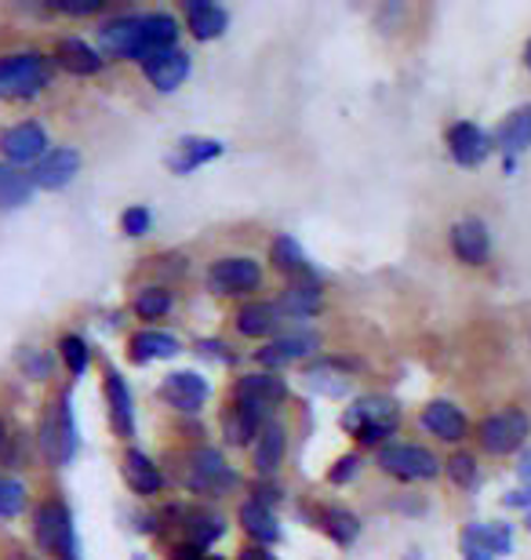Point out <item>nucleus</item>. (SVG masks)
<instances>
[{
    "label": "nucleus",
    "instance_id": "obj_1",
    "mask_svg": "<svg viewBox=\"0 0 531 560\" xmlns=\"http://www.w3.org/2000/svg\"><path fill=\"white\" fill-rule=\"evenodd\" d=\"M528 441H531V411L521 405L492 411V416H484L477 422V444H481V452L492 458L521 455Z\"/></svg>",
    "mask_w": 531,
    "mask_h": 560
},
{
    "label": "nucleus",
    "instance_id": "obj_2",
    "mask_svg": "<svg viewBox=\"0 0 531 560\" xmlns=\"http://www.w3.org/2000/svg\"><path fill=\"white\" fill-rule=\"evenodd\" d=\"M343 430L349 436H357L360 444H386V436L401 430V405L382 394L357 397L343 411Z\"/></svg>",
    "mask_w": 531,
    "mask_h": 560
},
{
    "label": "nucleus",
    "instance_id": "obj_3",
    "mask_svg": "<svg viewBox=\"0 0 531 560\" xmlns=\"http://www.w3.org/2000/svg\"><path fill=\"white\" fill-rule=\"evenodd\" d=\"M51 81V62L41 51L0 55V98H37Z\"/></svg>",
    "mask_w": 531,
    "mask_h": 560
},
{
    "label": "nucleus",
    "instance_id": "obj_4",
    "mask_svg": "<svg viewBox=\"0 0 531 560\" xmlns=\"http://www.w3.org/2000/svg\"><path fill=\"white\" fill-rule=\"evenodd\" d=\"M379 469L393 480H404V485H426V480H437L445 474V463L423 444H382L379 447Z\"/></svg>",
    "mask_w": 531,
    "mask_h": 560
},
{
    "label": "nucleus",
    "instance_id": "obj_5",
    "mask_svg": "<svg viewBox=\"0 0 531 560\" xmlns=\"http://www.w3.org/2000/svg\"><path fill=\"white\" fill-rule=\"evenodd\" d=\"M41 452L51 466H66L77 455V425H73V408L70 394H62L59 400H51L48 411L41 419Z\"/></svg>",
    "mask_w": 531,
    "mask_h": 560
},
{
    "label": "nucleus",
    "instance_id": "obj_6",
    "mask_svg": "<svg viewBox=\"0 0 531 560\" xmlns=\"http://www.w3.org/2000/svg\"><path fill=\"white\" fill-rule=\"evenodd\" d=\"M178 480L197 491V495H222L236 485V474L226 466V458L215 452V447H197L194 455H186L183 469H178Z\"/></svg>",
    "mask_w": 531,
    "mask_h": 560
},
{
    "label": "nucleus",
    "instance_id": "obj_7",
    "mask_svg": "<svg viewBox=\"0 0 531 560\" xmlns=\"http://www.w3.org/2000/svg\"><path fill=\"white\" fill-rule=\"evenodd\" d=\"M448 248H451V255H455L462 266H473V270H477V266H488L492 252H495L488 222L477 219V215L455 219L448 226Z\"/></svg>",
    "mask_w": 531,
    "mask_h": 560
},
{
    "label": "nucleus",
    "instance_id": "obj_8",
    "mask_svg": "<svg viewBox=\"0 0 531 560\" xmlns=\"http://www.w3.org/2000/svg\"><path fill=\"white\" fill-rule=\"evenodd\" d=\"M445 145H448L451 161L473 172V167L488 164V156L495 153V136L484 131L481 125H473V120H455V125H448L445 131Z\"/></svg>",
    "mask_w": 531,
    "mask_h": 560
},
{
    "label": "nucleus",
    "instance_id": "obj_9",
    "mask_svg": "<svg viewBox=\"0 0 531 560\" xmlns=\"http://www.w3.org/2000/svg\"><path fill=\"white\" fill-rule=\"evenodd\" d=\"M33 539L44 553H55V557H66L77 550V539H73V517L66 510V502H44L33 517Z\"/></svg>",
    "mask_w": 531,
    "mask_h": 560
},
{
    "label": "nucleus",
    "instance_id": "obj_10",
    "mask_svg": "<svg viewBox=\"0 0 531 560\" xmlns=\"http://www.w3.org/2000/svg\"><path fill=\"white\" fill-rule=\"evenodd\" d=\"M0 153L11 167H37L44 156H48V131H44L37 120H22V125L8 128L0 136Z\"/></svg>",
    "mask_w": 531,
    "mask_h": 560
},
{
    "label": "nucleus",
    "instance_id": "obj_11",
    "mask_svg": "<svg viewBox=\"0 0 531 560\" xmlns=\"http://www.w3.org/2000/svg\"><path fill=\"white\" fill-rule=\"evenodd\" d=\"M285 397H288V386L280 383L277 375H269V372L244 375L241 383H236V389H233V405L244 408L247 416H255L258 422H263L269 416V408L280 405Z\"/></svg>",
    "mask_w": 531,
    "mask_h": 560
},
{
    "label": "nucleus",
    "instance_id": "obj_12",
    "mask_svg": "<svg viewBox=\"0 0 531 560\" xmlns=\"http://www.w3.org/2000/svg\"><path fill=\"white\" fill-rule=\"evenodd\" d=\"M459 546L462 553L473 557H510L513 553V524H503V521H477V524H466L459 535Z\"/></svg>",
    "mask_w": 531,
    "mask_h": 560
},
{
    "label": "nucleus",
    "instance_id": "obj_13",
    "mask_svg": "<svg viewBox=\"0 0 531 560\" xmlns=\"http://www.w3.org/2000/svg\"><path fill=\"white\" fill-rule=\"evenodd\" d=\"M419 425L429 436H437L440 444H462L470 436L466 411H462L455 400H445V397L429 400V405L423 408V416H419Z\"/></svg>",
    "mask_w": 531,
    "mask_h": 560
},
{
    "label": "nucleus",
    "instance_id": "obj_14",
    "mask_svg": "<svg viewBox=\"0 0 531 560\" xmlns=\"http://www.w3.org/2000/svg\"><path fill=\"white\" fill-rule=\"evenodd\" d=\"M263 284V266L255 259H219L208 270V288L215 295H247Z\"/></svg>",
    "mask_w": 531,
    "mask_h": 560
},
{
    "label": "nucleus",
    "instance_id": "obj_15",
    "mask_svg": "<svg viewBox=\"0 0 531 560\" xmlns=\"http://www.w3.org/2000/svg\"><path fill=\"white\" fill-rule=\"evenodd\" d=\"M178 40V22L175 15L168 11H153V15H142V26H139V40H135V51L131 59L135 62H146L161 51H172Z\"/></svg>",
    "mask_w": 531,
    "mask_h": 560
},
{
    "label": "nucleus",
    "instance_id": "obj_16",
    "mask_svg": "<svg viewBox=\"0 0 531 560\" xmlns=\"http://www.w3.org/2000/svg\"><path fill=\"white\" fill-rule=\"evenodd\" d=\"M492 136H495V153H503V161H521L531 150V103L510 109Z\"/></svg>",
    "mask_w": 531,
    "mask_h": 560
},
{
    "label": "nucleus",
    "instance_id": "obj_17",
    "mask_svg": "<svg viewBox=\"0 0 531 560\" xmlns=\"http://www.w3.org/2000/svg\"><path fill=\"white\" fill-rule=\"evenodd\" d=\"M77 172H81V153L70 150V145H55V150H48V156L33 167L30 178L37 189H66L77 178Z\"/></svg>",
    "mask_w": 531,
    "mask_h": 560
},
{
    "label": "nucleus",
    "instance_id": "obj_18",
    "mask_svg": "<svg viewBox=\"0 0 531 560\" xmlns=\"http://www.w3.org/2000/svg\"><path fill=\"white\" fill-rule=\"evenodd\" d=\"M208 394H211L208 378H200L197 372H172L161 383V397L175 411H186V416H194V411L205 408Z\"/></svg>",
    "mask_w": 531,
    "mask_h": 560
},
{
    "label": "nucleus",
    "instance_id": "obj_19",
    "mask_svg": "<svg viewBox=\"0 0 531 560\" xmlns=\"http://www.w3.org/2000/svg\"><path fill=\"white\" fill-rule=\"evenodd\" d=\"M321 346L318 331H291V335H280L277 342H269L266 350H258V364L263 368H285V364H296L302 357H310L313 350Z\"/></svg>",
    "mask_w": 531,
    "mask_h": 560
},
{
    "label": "nucleus",
    "instance_id": "obj_20",
    "mask_svg": "<svg viewBox=\"0 0 531 560\" xmlns=\"http://www.w3.org/2000/svg\"><path fill=\"white\" fill-rule=\"evenodd\" d=\"M142 73L150 77V84L157 88V92H175V88L189 77V55L178 51V48L161 51V55H153V59L142 62Z\"/></svg>",
    "mask_w": 531,
    "mask_h": 560
},
{
    "label": "nucleus",
    "instance_id": "obj_21",
    "mask_svg": "<svg viewBox=\"0 0 531 560\" xmlns=\"http://www.w3.org/2000/svg\"><path fill=\"white\" fill-rule=\"evenodd\" d=\"M106 400H109V425L120 441H131L135 436V408H131V394L128 383H124L120 372H106Z\"/></svg>",
    "mask_w": 531,
    "mask_h": 560
},
{
    "label": "nucleus",
    "instance_id": "obj_22",
    "mask_svg": "<svg viewBox=\"0 0 531 560\" xmlns=\"http://www.w3.org/2000/svg\"><path fill=\"white\" fill-rule=\"evenodd\" d=\"M120 474H124V485H128L135 495H157V491L164 488V474L153 466L150 455L139 452V447H128V452H124Z\"/></svg>",
    "mask_w": 531,
    "mask_h": 560
},
{
    "label": "nucleus",
    "instance_id": "obj_23",
    "mask_svg": "<svg viewBox=\"0 0 531 560\" xmlns=\"http://www.w3.org/2000/svg\"><path fill=\"white\" fill-rule=\"evenodd\" d=\"M321 284L313 273H302L299 284H288L285 291H280V302L277 310L288 313V317H313V313L321 310Z\"/></svg>",
    "mask_w": 531,
    "mask_h": 560
},
{
    "label": "nucleus",
    "instance_id": "obj_24",
    "mask_svg": "<svg viewBox=\"0 0 531 560\" xmlns=\"http://www.w3.org/2000/svg\"><path fill=\"white\" fill-rule=\"evenodd\" d=\"M139 26H142V15H117L99 26V44L109 51V55H120V59H131L135 51V40H139Z\"/></svg>",
    "mask_w": 531,
    "mask_h": 560
},
{
    "label": "nucleus",
    "instance_id": "obj_25",
    "mask_svg": "<svg viewBox=\"0 0 531 560\" xmlns=\"http://www.w3.org/2000/svg\"><path fill=\"white\" fill-rule=\"evenodd\" d=\"M55 62L62 66L66 73H77V77H92L106 66V59L99 55L92 44H84L81 37H66L59 40V51H55Z\"/></svg>",
    "mask_w": 531,
    "mask_h": 560
},
{
    "label": "nucleus",
    "instance_id": "obj_26",
    "mask_svg": "<svg viewBox=\"0 0 531 560\" xmlns=\"http://www.w3.org/2000/svg\"><path fill=\"white\" fill-rule=\"evenodd\" d=\"M222 150L226 145L219 139H183L175 145V153L168 156V167H172L175 175H189V172H197L200 164L222 156Z\"/></svg>",
    "mask_w": 531,
    "mask_h": 560
},
{
    "label": "nucleus",
    "instance_id": "obj_27",
    "mask_svg": "<svg viewBox=\"0 0 531 560\" xmlns=\"http://www.w3.org/2000/svg\"><path fill=\"white\" fill-rule=\"evenodd\" d=\"M186 19H189V30H194L197 40L222 37V30L230 26V15H226V8L211 4V0H189V4H186Z\"/></svg>",
    "mask_w": 531,
    "mask_h": 560
},
{
    "label": "nucleus",
    "instance_id": "obj_28",
    "mask_svg": "<svg viewBox=\"0 0 531 560\" xmlns=\"http://www.w3.org/2000/svg\"><path fill=\"white\" fill-rule=\"evenodd\" d=\"M277 324H280V310L274 302H247V306H241V313H236V331H241L244 339H266Z\"/></svg>",
    "mask_w": 531,
    "mask_h": 560
},
{
    "label": "nucleus",
    "instance_id": "obj_29",
    "mask_svg": "<svg viewBox=\"0 0 531 560\" xmlns=\"http://www.w3.org/2000/svg\"><path fill=\"white\" fill-rule=\"evenodd\" d=\"M285 447H288L285 425L266 422L263 430H258V444H255V469H258V474H263V477L274 474V469L280 466V458H285Z\"/></svg>",
    "mask_w": 531,
    "mask_h": 560
},
{
    "label": "nucleus",
    "instance_id": "obj_30",
    "mask_svg": "<svg viewBox=\"0 0 531 560\" xmlns=\"http://www.w3.org/2000/svg\"><path fill=\"white\" fill-rule=\"evenodd\" d=\"M178 353V339L168 331H139L131 339V361L135 364H153V361H168V357Z\"/></svg>",
    "mask_w": 531,
    "mask_h": 560
},
{
    "label": "nucleus",
    "instance_id": "obj_31",
    "mask_svg": "<svg viewBox=\"0 0 531 560\" xmlns=\"http://www.w3.org/2000/svg\"><path fill=\"white\" fill-rule=\"evenodd\" d=\"M241 528L252 535V539L258 542V546H269V542H277L280 539V528H277V517H274V510L269 506H258V502L252 499V502H244L241 506Z\"/></svg>",
    "mask_w": 531,
    "mask_h": 560
},
{
    "label": "nucleus",
    "instance_id": "obj_32",
    "mask_svg": "<svg viewBox=\"0 0 531 560\" xmlns=\"http://www.w3.org/2000/svg\"><path fill=\"white\" fill-rule=\"evenodd\" d=\"M33 178L11 164H0V208H22L33 197Z\"/></svg>",
    "mask_w": 531,
    "mask_h": 560
},
{
    "label": "nucleus",
    "instance_id": "obj_33",
    "mask_svg": "<svg viewBox=\"0 0 531 560\" xmlns=\"http://www.w3.org/2000/svg\"><path fill=\"white\" fill-rule=\"evenodd\" d=\"M321 528L327 532V539L335 546H354L360 535V521H357V513H349L346 506H332V510H321Z\"/></svg>",
    "mask_w": 531,
    "mask_h": 560
},
{
    "label": "nucleus",
    "instance_id": "obj_34",
    "mask_svg": "<svg viewBox=\"0 0 531 560\" xmlns=\"http://www.w3.org/2000/svg\"><path fill=\"white\" fill-rule=\"evenodd\" d=\"M269 262H274L280 273H291V277L310 273L307 255H302V244L296 237H288V233H280V237L269 244Z\"/></svg>",
    "mask_w": 531,
    "mask_h": 560
},
{
    "label": "nucleus",
    "instance_id": "obj_35",
    "mask_svg": "<svg viewBox=\"0 0 531 560\" xmlns=\"http://www.w3.org/2000/svg\"><path fill=\"white\" fill-rule=\"evenodd\" d=\"M445 474H448L451 485L462 488V491H473L481 485V463H477V455L466 452V447H459L455 455H448Z\"/></svg>",
    "mask_w": 531,
    "mask_h": 560
},
{
    "label": "nucleus",
    "instance_id": "obj_36",
    "mask_svg": "<svg viewBox=\"0 0 531 560\" xmlns=\"http://www.w3.org/2000/svg\"><path fill=\"white\" fill-rule=\"evenodd\" d=\"M307 383L313 389H321L327 397H343L349 389V378H346V368L338 361H321L318 368H310L307 372Z\"/></svg>",
    "mask_w": 531,
    "mask_h": 560
},
{
    "label": "nucleus",
    "instance_id": "obj_37",
    "mask_svg": "<svg viewBox=\"0 0 531 560\" xmlns=\"http://www.w3.org/2000/svg\"><path fill=\"white\" fill-rule=\"evenodd\" d=\"M222 430H226V441H230L233 447H244L252 436H258V419L255 416H247L244 408H230L222 416Z\"/></svg>",
    "mask_w": 531,
    "mask_h": 560
},
{
    "label": "nucleus",
    "instance_id": "obj_38",
    "mask_svg": "<svg viewBox=\"0 0 531 560\" xmlns=\"http://www.w3.org/2000/svg\"><path fill=\"white\" fill-rule=\"evenodd\" d=\"M186 532H189V542H197L208 550L226 528H222V517H215L208 510H194V513H186Z\"/></svg>",
    "mask_w": 531,
    "mask_h": 560
},
{
    "label": "nucleus",
    "instance_id": "obj_39",
    "mask_svg": "<svg viewBox=\"0 0 531 560\" xmlns=\"http://www.w3.org/2000/svg\"><path fill=\"white\" fill-rule=\"evenodd\" d=\"M168 310H172V291L168 288H142L135 295V313L142 320H161Z\"/></svg>",
    "mask_w": 531,
    "mask_h": 560
},
{
    "label": "nucleus",
    "instance_id": "obj_40",
    "mask_svg": "<svg viewBox=\"0 0 531 560\" xmlns=\"http://www.w3.org/2000/svg\"><path fill=\"white\" fill-rule=\"evenodd\" d=\"M59 353H62L66 368H70V375H84L88 364H92V350H88V342L81 339V335H62Z\"/></svg>",
    "mask_w": 531,
    "mask_h": 560
},
{
    "label": "nucleus",
    "instance_id": "obj_41",
    "mask_svg": "<svg viewBox=\"0 0 531 560\" xmlns=\"http://www.w3.org/2000/svg\"><path fill=\"white\" fill-rule=\"evenodd\" d=\"M26 510V488L15 477L0 474V517H19Z\"/></svg>",
    "mask_w": 531,
    "mask_h": 560
},
{
    "label": "nucleus",
    "instance_id": "obj_42",
    "mask_svg": "<svg viewBox=\"0 0 531 560\" xmlns=\"http://www.w3.org/2000/svg\"><path fill=\"white\" fill-rule=\"evenodd\" d=\"M150 226H153V215H150V208H142V205H135L120 215V230L128 233V237H142V233H150Z\"/></svg>",
    "mask_w": 531,
    "mask_h": 560
},
{
    "label": "nucleus",
    "instance_id": "obj_43",
    "mask_svg": "<svg viewBox=\"0 0 531 560\" xmlns=\"http://www.w3.org/2000/svg\"><path fill=\"white\" fill-rule=\"evenodd\" d=\"M357 469H360V455H343L338 463L332 466V474H327V480H332L335 488H343L346 480H354L357 477Z\"/></svg>",
    "mask_w": 531,
    "mask_h": 560
},
{
    "label": "nucleus",
    "instance_id": "obj_44",
    "mask_svg": "<svg viewBox=\"0 0 531 560\" xmlns=\"http://www.w3.org/2000/svg\"><path fill=\"white\" fill-rule=\"evenodd\" d=\"M51 8L66 15H92V11H103V0H51Z\"/></svg>",
    "mask_w": 531,
    "mask_h": 560
},
{
    "label": "nucleus",
    "instance_id": "obj_45",
    "mask_svg": "<svg viewBox=\"0 0 531 560\" xmlns=\"http://www.w3.org/2000/svg\"><path fill=\"white\" fill-rule=\"evenodd\" d=\"M503 506L506 510H517V513H524V517H528V513H531V488H513V491H506V495H503Z\"/></svg>",
    "mask_w": 531,
    "mask_h": 560
},
{
    "label": "nucleus",
    "instance_id": "obj_46",
    "mask_svg": "<svg viewBox=\"0 0 531 560\" xmlns=\"http://www.w3.org/2000/svg\"><path fill=\"white\" fill-rule=\"evenodd\" d=\"M172 560H208V557H205V546L183 542V546H175V550H172Z\"/></svg>",
    "mask_w": 531,
    "mask_h": 560
},
{
    "label": "nucleus",
    "instance_id": "obj_47",
    "mask_svg": "<svg viewBox=\"0 0 531 560\" xmlns=\"http://www.w3.org/2000/svg\"><path fill=\"white\" fill-rule=\"evenodd\" d=\"M517 480H521L524 488H531V444L521 452V458H517Z\"/></svg>",
    "mask_w": 531,
    "mask_h": 560
},
{
    "label": "nucleus",
    "instance_id": "obj_48",
    "mask_svg": "<svg viewBox=\"0 0 531 560\" xmlns=\"http://www.w3.org/2000/svg\"><path fill=\"white\" fill-rule=\"evenodd\" d=\"M19 361H22V368H30V372H33V375H37V378H44V375H48V364H44V361H41V357H33L30 350H26V353H22V357H19Z\"/></svg>",
    "mask_w": 531,
    "mask_h": 560
},
{
    "label": "nucleus",
    "instance_id": "obj_49",
    "mask_svg": "<svg viewBox=\"0 0 531 560\" xmlns=\"http://www.w3.org/2000/svg\"><path fill=\"white\" fill-rule=\"evenodd\" d=\"M241 560H277V557L266 553V546H252V550H241Z\"/></svg>",
    "mask_w": 531,
    "mask_h": 560
},
{
    "label": "nucleus",
    "instance_id": "obj_50",
    "mask_svg": "<svg viewBox=\"0 0 531 560\" xmlns=\"http://www.w3.org/2000/svg\"><path fill=\"white\" fill-rule=\"evenodd\" d=\"M521 62H524V70L531 73V37H528V44H524V55H521Z\"/></svg>",
    "mask_w": 531,
    "mask_h": 560
},
{
    "label": "nucleus",
    "instance_id": "obj_51",
    "mask_svg": "<svg viewBox=\"0 0 531 560\" xmlns=\"http://www.w3.org/2000/svg\"><path fill=\"white\" fill-rule=\"evenodd\" d=\"M462 560H495V557H481V553H473V557H462Z\"/></svg>",
    "mask_w": 531,
    "mask_h": 560
},
{
    "label": "nucleus",
    "instance_id": "obj_52",
    "mask_svg": "<svg viewBox=\"0 0 531 560\" xmlns=\"http://www.w3.org/2000/svg\"><path fill=\"white\" fill-rule=\"evenodd\" d=\"M4 441H8V436H4V422H0V447H4Z\"/></svg>",
    "mask_w": 531,
    "mask_h": 560
},
{
    "label": "nucleus",
    "instance_id": "obj_53",
    "mask_svg": "<svg viewBox=\"0 0 531 560\" xmlns=\"http://www.w3.org/2000/svg\"><path fill=\"white\" fill-rule=\"evenodd\" d=\"M59 560H77V550H73V553H66V557H59Z\"/></svg>",
    "mask_w": 531,
    "mask_h": 560
},
{
    "label": "nucleus",
    "instance_id": "obj_54",
    "mask_svg": "<svg viewBox=\"0 0 531 560\" xmlns=\"http://www.w3.org/2000/svg\"><path fill=\"white\" fill-rule=\"evenodd\" d=\"M524 528L531 532V513H528V517H524Z\"/></svg>",
    "mask_w": 531,
    "mask_h": 560
},
{
    "label": "nucleus",
    "instance_id": "obj_55",
    "mask_svg": "<svg viewBox=\"0 0 531 560\" xmlns=\"http://www.w3.org/2000/svg\"><path fill=\"white\" fill-rule=\"evenodd\" d=\"M15 560H33V557H15Z\"/></svg>",
    "mask_w": 531,
    "mask_h": 560
},
{
    "label": "nucleus",
    "instance_id": "obj_56",
    "mask_svg": "<svg viewBox=\"0 0 531 560\" xmlns=\"http://www.w3.org/2000/svg\"><path fill=\"white\" fill-rule=\"evenodd\" d=\"M211 560H222V557H211Z\"/></svg>",
    "mask_w": 531,
    "mask_h": 560
}]
</instances>
